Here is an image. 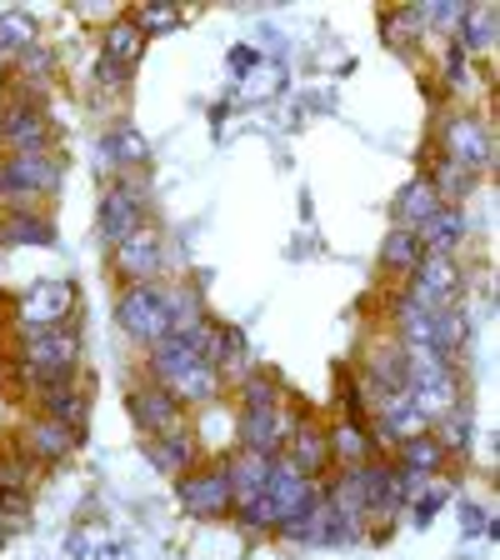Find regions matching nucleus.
<instances>
[{"label": "nucleus", "mask_w": 500, "mask_h": 560, "mask_svg": "<svg viewBox=\"0 0 500 560\" xmlns=\"http://www.w3.org/2000/svg\"><path fill=\"white\" fill-rule=\"evenodd\" d=\"M151 365L161 375V385L171 390L175 400H210L216 396V365L200 355L190 340L165 336L151 346Z\"/></svg>", "instance_id": "nucleus-1"}, {"label": "nucleus", "mask_w": 500, "mask_h": 560, "mask_svg": "<svg viewBox=\"0 0 500 560\" xmlns=\"http://www.w3.org/2000/svg\"><path fill=\"white\" fill-rule=\"evenodd\" d=\"M75 361H81V336L70 326H56V330H40L31 336L25 346V381L40 390H56V385H70L75 381Z\"/></svg>", "instance_id": "nucleus-2"}, {"label": "nucleus", "mask_w": 500, "mask_h": 560, "mask_svg": "<svg viewBox=\"0 0 500 560\" xmlns=\"http://www.w3.org/2000/svg\"><path fill=\"white\" fill-rule=\"evenodd\" d=\"M116 320L126 326L130 340H140V346L165 340L171 336V305H165V291H155L151 280L130 285V291L120 295V305H116Z\"/></svg>", "instance_id": "nucleus-3"}, {"label": "nucleus", "mask_w": 500, "mask_h": 560, "mask_svg": "<svg viewBox=\"0 0 500 560\" xmlns=\"http://www.w3.org/2000/svg\"><path fill=\"white\" fill-rule=\"evenodd\" d=\"M455 295H461V266L451 256H426L410 270V291H406L410 305L441 311V305H455Z\"/></svg>", "instance_id": "nucleus-4"}, {"label": "nucleus", "mask_w": 500, "mask_h": 560, "mask_svg": "<svg viewBox=\"0 0 500 560\" xmlns=\"http://www.w3.org/2000/svg\"><path fill=\"white\" fill-rule=\"evenodd\" d=\"M60 186V165L46 151H21L0 161V196H46Z\"/></svg>", "instance_id": "nucleus-5"}, {"label": "nucleus", "mask_w": 500, "mask_h": 560, "mask_svg": "<svg viewBox=\"0 0 500 560\" xmlns=\"http://www.w3.org/2000/svg\"><path fill=\"white\" fill-rule=\"evenodd\" d=\"M46 136H50V120L35 101H5L0 105V145H5L11 155L46 151Z\"/></svg>", "instance_id": "nucleus-6"}, {"label": "nucleus", "mask_w": 500, "mask_h": 560, "mask_svg": "<svg viewBox=\"0 0 500 560\" xmlns=\"http://www.w3.org/2000/svg\"><path fill=\"white\" fill-rule=\"evenodd\" d=\"M70 305H75V285H66V280L31 285V295L21 301V326L31 330V336H40V330H56L60 320L70 315Z\"/></svg>", "instance_id": "nucleus-7"}, {"label": "nucleus", "mask_w": 500, "mask_h": 560, "mask_svg": "<svg viewBox=\"0 0 500 560\" xmlns=\"http://www.w3.org/2000/svg\"><path fill=\"white\" fill-rule=\"evenodd\" d=\"M270 501V511H276V525L280 521H295V515H305L311 505H321V495H315V486L305 476H295L286 460H276L270 466V480H266V490H260Z\"/></svg>", "instance_id": "nucleus-8"}, {"label": "nucleus", "mask_w": 500, "mask_h": 560, "mask_svg": "<svg viewBox=\"0 0 500 560\" xmlns=\"http://www.w3.org/2000/svg\"><path fill=\"white\" fill-rule=\"evenodd\" d=\"M235 431H241V445L251 455H276L295 425H291V416H286L280 406H245Z\"/></svg>", "instance_id": "nucleus-9"}, {"label": "nucleus", "mask_w": 500, "mask_h": 560, "mask_svg": "<svg viewBox=\"0 0 500 560\" xmlns=\"http://www.w3.org/2000/svg\"><path fill=\"white\" fill-rule=\"evenodd\" d=\"M146 225V196L140 186H111L101 200V235L111 245H120L126 235H136Z\"/></svg>", "instance_id": "nucleus-10"}, {"label": "nucleus", "mask_w": 500, "mask_h": 560, "mask_svg": "<svg viewBox=\"0 0 500 560\" xmlns=\"http://www.w3.org/2000/svg\"><path fill=\"white\" fill-rule=\"evenodd\" d=\"M445 161L466 165V171H480V165L490 161V130H486V120L455 116L451 126H445Z\"/></svg>", "instance_id": "nucleus-11"}, {"label": "nucleus", "mask_w": 500, "mask_h": 560, "mask_svg": "<svg viewBox=\"0 0 500 560\" xmlns=\"http://www.w3.org/2000/svg\"><path fill=\"white\" fill-rule=\"evenodd\" d=\"M181 505H186L190 515H225L235 505L231 476H225V470H200V476H186L181 480Z\"/></svg>", "instance_id": "nucleus-12"}, {"label": "nucleus", "mask_w": 500, "mask_h": 560, "mask_svg": "<svg viewBox=\"0 0 500 560\" xmlns=\"http://www.w3.org/2000/svg\"><path fill=\"white\" fill-rule=\"evenodd\" d=\"M130 410H136V420L151 435H171V431H181V420H186L181 400H175L165 385H146V390H136V396H130Z\"/></svg>", "instance_id": "nucleus-13"}, {"label": "nucleus", "mask_w": 500, "mask_h": 560, "mask_svg": "<svg viewBox=\"0 0 500 560\" xmlns=\"http://www.w3.org/2000/svg\"><path fill=\"white\" fill-rule=\"evenodd\" d=\"M116 266H120V276H130L136 285L140 280H151L155 266H161V241H155V231L140 225L136 235H126V241L116 245Z\"/></svg>", "instance_id": "nucleus-14"}, {"label": "nucleus", "mask_w": 500, "mask_h": 560, "mask_svg": "<svg viewBox=\"0 0 500 560\" xmlns=\"http://www.w3.org/2000/svg\"><path fill=\"white\" fill-rule=\"evenodd\" d=\"M381 420H385V435H391V441H416V435L431 431V416L410 400V390L381 396Z\"/></svg>", "instance_id": "nucleus-15"}, {"label": "nucleus", "mask_w": 500, "mask_h": 560, "mask_svg": "<svg viewBox=\"0 0 500 560\" xmlns=\"http://www.w3.org/2000/svg\"><path fill=\"white\" fill-rule=\"evenodd\" d=\"M365 476V511H396L400 501H406V470H391L381 466V460H365L361 466Z\"/></svg>", "instance_id": "nucleus-16"}, {"label": "nucleus", "mask_w": 500, "mask_h": 560, "mask_svg": "<svg viewBox=\"0 0 500 560\" xmlns=\"http://www.w3.org/2000/svg\"><path fill=\"white\" fill-rule=\"evenodd\" d=\"M75 441H81L75 425H60V420H46V416L25 425V451H31L35 460H60V455L75 451Z\"/></svg>", "instance_id": "nucleus-17"}, {"label": "nucleus", "mask_w": 500, "mask_h": 560, "mask_svg": "<svg viewBox=\"0 0 500 560\" xmlns=\"http://www.w3.org/2000/svg\"><path fill=\"white\" fill-rule=\"evenodd\" d=\"M441 206H445V200L435 196L431 175H416V180H410V186L396 196V221H400V231H420V225L431 221Z\"/></svg>", "instance_id": "nucleus-18"}, {"label": "nucleus", "mask_w": 500, "mask_h": 560, "mask_svg": "<svg viewBox=\"0 0 500 560\" xmlns=\"http://www.w3.org/2000/svg\"><path fill=\"white\" fill-rule=\"evenodd\" d=\"M461 235H466V215H461L455 206H441L431 221L416 231V241H420L426 256H451L455 245H461Z\"/></svg>", "instance_id": "nucleus-19"}, {"label": "nucleus", "mask_w": 500, "mask_h": 560, "mask_svg": "<svg viewBox=\"0 0 500 560\" xmlns=\"http://www.w3.org/2000/svg\"><path fill=\"white\" fill-rule=\"evenodd\" d=\"M326 460H330V441L315 425H295L291 431V455H286V466L295 470V476H321L326 470Z\"/></svg>", "instance_id": "nucleus-20"}, {"label": "nucleus", "mask_w": 500, "mask_h": 560, "mask_svg": "<svg viewBox=\"0 0 500 560\" xmlns=\"http://www.w3.org/2000/svg\"><path fill=\"white\" fill-rule=\"evenodd\" d=\"M270 466H276V455H235L231 466H225V476H231V495H235V505H245V501H256L260 490H266V480H270Z\"/></svg>", "instance_id": "nucleus-21"}, {"label": "nucleus", "mask_w": 500, "mask_h": 560, "mask_svg": "<svg viewBox=\"0 0 500 560\" xmlns=\"http://www.w3.org/2000/svg\"><path fill=\"white\" fill-rule=\"evenodd\" d=\"M101 161L111 165V171H126V165H146L151 161V145H146V136H140L136 126H111L101 140Z\"/></svg>", "instance_id": "nucleus-22"}, {"label": "nucleus", "mask_w": 500, "mask_h": 560, "mask_svg": "<svg viewBox=\"0 0 500 560\" xmlns=\"http://www.w3.org/2000/svg\"><path fill=\"white\" fill-rule=\"evenodd\" d=\"M365 381H371L381 396H400V390H410L406 350H371V361H365Z\"/></svg>", "instance_id": "nucleus-23"}, {"label": "nucleus", "mask_w": 500, "mask_h": 560, "mask_svg": "<svg viewBox=\"0 0 500 560\" xmlns=\"http://www.w3.org/2000/svg\"><path fill=\"white\" fill-rule=\"evenodd\" d=\"M0 245H56V225L35 210H11L0 221Z\"/></svg>", "instance_id": "nucleus-24"}, {"label": "nucleus", "mask_w": 500, "mask_h": 560, "mask_svg": "<svg viewBox=\"0 0 500 560\" xmlns=\"http://www.w3.org/2000/svg\"><path fill=\"white\" fill-rule=\"evenodd\" d=\"M111 66H120V70H130L140 56H146V35H140V25L136 21H116L111 31H105V50H101Z\"/></svg>", "instance_id": "nucleus-25"}, {"label": "nucleus", "mask_w": 500, "mask_h": 560, "mask_svg": "<svg viewBox=\"0 0 500 560\" xmlns=\"http://www.w3.org/2000/svg\"><path fill=\"white\" fill-rule=\"evenodd\" d=\"M496 46V5H466V15H461V56H470V50H486Z\"/></svg>", "instance_id": "nucleus-26"}, {"label": "nucleus", "mask_w": 500, "mask_h": 560, "mask_svg": "<svg viewBox=\"0 0 500 560\" xmlns=\"http://www.w3.org/2000/svg\"><path fill=\"white\" fill-rule=\"evenodd\" d=\"M146 455H151V466L165 470V476H175V470L190 466V455H196V445H190L186 431H171V435H155L151 445H146Z\"/></svg>", "instance_id": "nucleus-27"}, {"label": "nucleus", "mask_w": 500, "mask_h": 560, "mask_svg": "<svg viewBox=\"0 0 500 560\" xmlns=\"http://www.w3.org/2000/svg\"><path fill=\"white\" fill-rule=\"evenodd\" d=\"M40 410H46V420H60V425H75V431H81V420H85V390H75V385L40 390Z\"/></svg>", "instance_id": "nucleus-28"}, {"label": "nucleus", "mask_w": 500, "mask_h": 560, "mask_svg": "<svg viewBox=\"0 0 500 560\" xmlns=\"http://www.w3.org/2000/svg\"><path fill=\"white\" fill-rule=\"evenodd\" d=\"M381 260H385V270H400V276H410V270L426 260V250H420L416 231H391V235H385V245H381Z\"/></svg>", "instance_id": "nucleus-29"}, {"label": "nucleus", "mask_w": 500, "mask_h": 560, "mask_svg": "<svg viewBox=\"0 0 500 560\" xmlns=\"http://www.w3.org/2000/svg\"><path fill=\"white\" fill-rule=\"evenodd\" d=\"M206 361L216 365V371H245V336H241V326H216Z\"/></svg>", "instance_id": "nucleus-30"}, {"label": "nucleus", "mask_w": 500, "mask_h": 560, "mask_svg": "<svg viewBox=\"0 0 500 560\" xmlns=\"http://www.w3.org/2000/svg\"><path fill=\"white\" fill-rule=\"evenodd\" d=\"M445 460V445L435 441L431 431L416 435V441H400V470H416V476H431L435 466Z\"/></svg>", "instance_id": "nucleus-31"}, {"label": "nucleus", "mask_w": 500, "mask_h": 560, "mask_svg": "<svg viewBox=\"0 0 500 560\" xmlns=\"http://www.w3.org/2000/svg\"><path fill=\"white\" fill-rule=\"evenodd\" d=\"M326 441H330V455L346 460V466H365V460H371V435H365V425H356V420H346Z\"/></svg>", "instance_id": "nucleus-32"}, {"label": "nucleus", "mask_w": 500, "mask_h": 560, "mask_svg": "<svg viewBox=\"0 0 500 560\" xmlns=\"http://www.w3.org/2000/svg\"><path fill=\"white\" fill-rule=\"evenodd\" d=\"M0 46L5 50H31L35 46V21L25 11H5L0 15Z\"/></svg>", "instance_id": "nucleus-33"}, {"label": "nucleus", "mask_w": 500, "mask_h": 560, "mask_svg": "<svg viewBox=\"0 0 500 560\" xmlns=\"http://www.w3.org/2000/svg\"><path fill=\"white\" fill-rule=\"evenodd\" d=\"M435 196H466L470 186H476V171H466V165H455V161H441V171H435Z\"/></svg>", "instance_id": "nucleus-34"}, {"label": "nucleus", "mask_w": 500, "mask_h": 560, "mask_svg": "<svg viewBox=\"0 0 500 560\" xmlns=\"http://www.w3.org/2000/svg\"><path fill=\"white\" fill-rule=\"evenodd\" d=\"M416 31H420V11H391L385 15V40H391V46L406 50L410 40H416Z\"/></svg>", "instance_id": "nucleus-35"}, {"label": "nucleus", "mask_w": 500, "mask_h": 560, "mask_svg": "<svg viewBox=\"0 0 500 560\" xmlns=\"http://www.w3.org/2000/svg\"><path fill=\"white\" fill-rule=\"evenodd\" d=\"M136 25H140V35H146V31H171V25H181V11H175V5H171V0H155V5H146V11H140L136 15Z\"/></svg>", "instance_id": "nucleus-36"}, {"label": "nucleus", "mask_w": 500, "mask_h": 560, "mask_svg": "<svg viewBox=\"0 0 500 560\" xmlns=\"http://www.w3.org/2000/svg\"><path fill=\"white\" fill-rule=\"evenodd\" d=\"M435 441L445 445V451H470V420H466V410H451V416H445V431L435 435Z\"/></svg>", "instance_id": "nucleus-37"}, {"label": "nucleus", "mask_w": 500, "mask_h": 560, "mask_svg": "<svg viewBox=\"0 0 500 560\" xmlns=\"http://www.w3.org/2000/svg\"><path fill=\"white\" fill-rule=\"evenodd\" d=\"M466 5L461 0H435V5H420V25H461Z\"/></svg>", "instance_id": "nucleus-38"}, {"label": "nucleus", "mask_w": 500, "mask_h": 560, "mask_svg": "<svg viewBox=\"0 0 500 560\" xmlns=\"http://www.w3.org/2000/svg\"><path fill=\"white\" fill-rule=\"evenodd\" d=\"M31 486V466L21 455H0V490H25Z\"/></svg>", "instance_id": "nucleus-39"}, {"label": "nucleus", "mask_w": 500, "mask_h": 560, "mask_svg": "<svg viewBox=\"0 0 500 560\" xmlns=\"http://www.w3.org/2000/svg\"><path fill=\"white\" fill-rule=\"evenodd\" d=\"M245 406H276V381L270 375H251L245 381Z\"/></svg>", "instance_id": "nucleus-40"}, {"label": "nucleus", "mask_w": 500, "mask_h": 560, "mask_svg": "<svg viewBox=\"0 0 500 560\" xmlns=\"http://www.w3.org/2000/svg\"><path fill=\"white\" fill-rule=\"evenodd\" d=\"M445 495H451V490H445V486H441V480H431V486L420 490V505H416V521H431V515H435V511H441V505H445Z\"/></svg>", "instance_id": "nucleus-41"}, {"label": "nucleus", "mask_w": 500, "mask_h": 560, "mask_svg": "<svg viewBox=\"0 0 500 560\" xmlns=\"http://www.w3.org/2000/svg\"><path fill=\"white\" fill-rule=\"evenodd\" d=\"M466 530H490V521H486L480 505H466Z\"/></svg>", "instance_id": "nucleus-42"}, {"label": "nucleus", "mask_w": 500, "mask_h": 560, "mask_svg": "<svg viewBox=\"0 0 500 560\" xmlns=\"http://www.w3.org/2000/svg\"><path fill=\"white\" fill-rule=\"evenodd\" d=\"M101 560H130V550H105Z\"/></svg>", "instance_id": "nucleus-43"}, {"label": "nucleus", "mask_w": 500, "mask_h": 560, "mask_svg": "<svg viewBox=\"0 0 500 560\" xmlns=\"http://www.w3.org/2000/svg\"><path fill=\"white\" fill-rule=\"evenodd\" d=\"M5 536H11V525H5V515H0V546H5Z\"/></svg>", "instance_id": "nucleus-44"}]
</instances>
